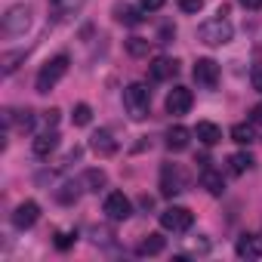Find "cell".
Here are the masks:
<instances>
[{"label": "cell", "instance_id": "obj_1", "mask_svg": "<svg viewBox=\"0 0 262 262\" xmlns=\"http://www.w3.org/2000/svg\"><path fill=\"white\" fill-rule=\"evenodd\" d=\"M231 34H234V28H231V22L225 19V7L219 10V16L201 22V28H198V37H201V43H207V47H225V43L231 40Z\"/></svg>", "mask_w": 262, "mask_h": 262}, {"label": "cell", "instance_id": "obj_2", "mask_svg": "<svg viewBox=\"0 0 262 262\" xmlns=\"http://www.w3.org/2000/svg\"><path fill=\"white\" fill-rule=\"evenodd\" d=\"M123 108L133 120H145L148 108H151V90L145 83H129L123 90Z\"/></svg>", "mask_w": 262, "mask_h": 262}, {"label": "cell", "instance_id": "obj_3", "mask_svg": "<svg viewBox=\"0 0 262 262\" xmlns=\"http://www.w3.org/2000/svg\"><path fill=\"white\" fill-rule=\"evenodd\" d=\"M68 65H71V62H68V56H65V53H62V56H53V59L37 71V80H34L37 93H50V90H53V86L68 74Z\"/></svg>", "mask_w": 262, "mask_h": 262}, {"label": "cell", "instance_id": "obj_4", "mask_svg": "<svg viewBox=\"0 0 262 262\" xmlns=\"http://www.w3.org/2000/svg\"><path fill=\"white\" fill-rule=\"evenodd\" d=\"M188 173H185V167L182 164H164L161 167V194L164 198H176V194H182L185 188H188Z\"/></svg>", "mask_w": 262, "mask_h": 262}, {"label": "cell", "instance_id": "obj_5", "mask_svg": "<svg viewBox=\"0 0 262 262\" xmlns=\"http://www.w3.org/2000/svg\"><path fill=\"white\" fill-rule=\"evenodd\" d=\"M194 225V213L188 210V207H167L164 213H161V228H167V231H173V234H182V231H188Z\"/></svg>", "mask_w": 262, "mask_h": 262}, {"label": "cell", "instance_id": "obj_6", "mask_svg": "<svg viewBox=\"0 0 262 262\" xmlns=\"http://www.w3.org/2000/svg\"><path fill=\"white\" fill-rule=\"evenodd\" d=\"M28 25H31V10H28V7L19 4V7H10V10H7V16H4V34H7V37L25 34Z\"/></svg>", "mask_w": 262, "mask_h": 262}, {"label": "cell", "instance_id": "obj_7", "mask_svg": "<svg viewBox=\"0 0 262 262\" xmlns=\"http://www.w3.org/2000/svg\"><path fill=\"white\" fill-rule=\"evenodd\" d=\"M105 216L111 219V222H123V219H129L133 216V204H129V198L123 194V191H111L108 198H105Z\"/></svg>", "mask_w": 262, "mask_h": 262}, {"label": "cell", "instance_id": "obj_8", "mask_svg": "<svg viewBox=\"0 0 262 262\" xmlns=\"http://www.w3.org/2000/svg\"><path fill=\"white\" fill-rule=\"evenodd\" d=\"M191 74H194L198 86H204V90H213L219 83V65L213 59H198L194 68H191Z\"/></svg>", "mask_w": 262, "mask_h": 262}, {"label": "cell", "instance_id": "obj_9", "mask_svg": "<svg viewBox=\"0 0 262 262\" xmlns=\"http://www.w3.org/2000/svg\"><path fill=\"white\" fill-rule=\"evenodd\" d=\"M191 102H194V96H191L188 86H173V90L167 93V111L176 114V117L188 114V111H191Z\"/></svg>", "mask_w": 262, "mask_h": 262}, {"label": "cell", "instance_id": "obj_10", "mask_svg": "<svg viewBox=\"0 0 262 262\" xmlns=\"http://www.w3.org/2000/svg\"><path fill=\"white\" fill-rule=\"evenodd\" d=\"M40 219V207H37V201H22L19 207H16V213H13V225L16 228H31L34 222Z\"/></svg>", "mask_w": 262, "mask_h": 262}, {"label": "cell", "instance_id": "obj_11", "mask_svg": "<svg viewBox=\"0 0 262 262\" xmlns=\"http://www.w3.org/2000/svg\"><path fill=\"white\" fill-rule=\"evenodd\" d=\"M90 148L99 158H111V155H117V139L108 133V129H96V133L90 136Z\"/></svg>", "mask_w": 262, "mask_h": 262}, {"label": "cell", "instance_id": "obj_12", "mask_svg": "<svg viewBox=\"0 0 262 262\" xmlns=\"http://www.w3.org/2000/svg\"><path fill=\"white\" fill-rule=\"evenodd\" d=\"M148 74H151V80H173L179 74V62L176 59H167V56H158L148 65Z\"/></svg>", "mask_w": 262, "mask_h": 262}, {"label": "cell", "instance_id": "obj_13", "mask_svg": "<svg viewBox=\"0 0 262 262\" xmlns=\"http://www.w3.org/2000/svg\"><path fill=\"white\" fill-rule=\"evenodd\" d=\"M234 253L241 259H262V237L259 234H241L234 244Z\"/></svg>", "mask_w": 262, "mask_h": 262}, {"label": "cell", "instance_id": "obj_14", "mask_svg": "<svg viewBox=\"0 0 262 262\" xmlns=\"http://www.w3.org/2000/svg\"><path fill=\"white\" fill-rule=\"evenodd\" d=\"M201 185H204L213 198L225 194V179H222V173H216L210 164H204V167H201Z\"/></svg>", "mask_w": 262, "mask_h": 262}, {"label": "cell", "instance_id": "obj_15", "mask_svg": "<svg viewBox=\"0 0 262 262\" xmlns=\"http://www.w3.org/2000/svg\"><path fill=\"white\" fill-rule=\"evenodd\" d=\"M59 148V133H40V136H34V142H31V151H34V158H50L53 151Z\"/></svg>", "mask_w": 262, "mask_h": 262}, {"label": "cell", "instance_id": "obj_16", "mask_svg": "<svg viewBox=\"0 0 262 262\" xmlns=\"http://www.w3.org/2000/svg\"><path fill=\"white\" fill-rule=\"evenodd\" d=\"M188 142H191V129H185V126H179V123L167 129V148H170V151H185Z\"/></svg>", "mask_w": 262, "mask_h": 262}, {"label": "cell", "instance_id": "obj_17", "mask_svg": "<svg viewBox=\"0 0 262 262\" xmlns=\"http://www.w3.org/2000/svg\"><path fill=\"white\" fill-rule=\"evenodd\" d=\"M145 10L142 7H114V16H117V22H123V25H129V28H136V25H142L145 22V16H142Z\"/></svg>", "mask_w": 262, "mask_h": 262}, {"label": "cell", "instance_id": "obj_18", "mask_svg": "<svg viewBox=\"0 0 262 262\" xmlns=\"http://www.w3.org/2000/svg\"><path fill=\"white\" fill-rule=\"evenodd\" d=\"M194 136H198L204 145H216V142H222V129H219L216 123H210V120H201V123L194 126Z\"/></svg>", "mask_w": 262, "mask_h": 262}, {"label": "cell", "instance_id": "obj_19", "mask_svg": "<svg viewBox=\"0 0 262 262\" xmlns=\"http://www.w3.org/2000/svg\"><path fill=\"white\" fill-rule=\"evenodd\" d=\"M164 247H167V241H164L161 234H148V237L139 241L136 253H139V256H158V253H164Z\"/></svg>", "mask_w": 262, "mask_h": 262}, {"label": "cell", "instance_id": "obj_20", "mask_svg": "<svg viewBox=\"0 0 262 262\" xmlns=\"http://www.w3.org/2000/svg\"><path fill=\"white\" fill-rule=\"evenodd\" d=\"M253 164H256V161H253L247 151H237V155H231V158H228V170H231L234 176H244L247 170H253Z\"/></svg>", "mask_w": 262, "mask_h": 262}, {"label": "cell", "instance_id": "obj_21", "mask_svg": "<svg viewBox=\"0 0 262 262\" xmlns=\"http://www.w3.org/2000/svg\"><path fill=\"white\" fill-rule=\"evenodd\" d=\"M253 126H256L253 120H250V123H234V126H231V139H234L237 145H250V142L256 139V133H253Z\"/></svg>", "mask_w": 262, "mask_h": 262}, {"label": "cell", "instance_id": "obj_22", "mask_svg": "<svg viewBox=\"0 0 262 262\" xmlns=\"http://www.w3.org/2000/svg\"><path fill=\"white\" fill-rule=\"evenodd\" d=\"M80 185H83V182H65L62 188H56V201H59V204H65V207H68V204H74V201L80 198Z\"/></svg>", "mask_w": 262, "mask_h": 262}, {"label": "cell", "instance_id": "obj_23", "mask_svg": "<svg viewBox=\"0 0 262 262\" xmlns=\"http://www.w3.org/2000/svg\"><path fill=\"white\" fill-rule=\"evenodd\" d=\"M19 62H25V50H16V53H4V56H0V68H4V74H13L19 68Z\"/></svg>", "mask_w": 262, "mask_h": 262}, {"label": "cell", "instance_id": "obj_24", "mask_svg": "<svg viewBox=\"0 0 262 262\" xmlns=\"http://www.w3.org/2000/svg\"><path fill=\"white\" fill-rule=\"evenodd\" d=\"M148 50H151V40H145V37H129V40H126V53L136 56V59L148 56Z\"/></svg>", "mask_w": 262, "mask_h": 262}, {"label": "cell", "instance_id": "obj_25", "mask_svg": "<svg viewBox=\"0 0 262 262\" xmlns=\"http://www.w3.org/2000/svg\"><path fill=\"white\" fill-rule=\"evenodd\" d=\"M71 120H74V126H86V123L93 120V108H90L86 102H77L74 111H71Z\"/></svg>", "mask_w": 262, "mask_h": 262}, {"label": "cell", "instance_id": "obj_26", "mask_svg": "<svg viewBox=\"0 0 262 262\" xmlns=\"http://www.w3.org/2000/svg\"><path fill=\"white\" fill-rule=\"evenodd\" d=\"M80 182L86 185V191H99V188L105 185V173H102V170H86Z\"/></svg>", "mask_w": 262, "mask_h": 262}, {"label": "cell", "instance_id": "obj_27", "mask_svg": "<svg viewBox=\"0 0 262 262\" xmlns=\"http://www.w3.org/2000/svg\"><path fill=\"white\" fill-rule=\"evenodd\" d=\"M74 241H77V234L74 231H56V250H68V247H74Z\"/></svg>", "mask_w": 262, "mask_h": 262}, {"label": "cell", "instance_id": "obj_28", "mask_svg": "<svg viewBox=\"0 0 262 262\" xmlns=\"http://www.w3.org/2000/svg\"><path fill=\"white\" fill-rule=\"evenodd\" d=\"M204 253H210V241H207V237L191 241V244H188V250H185V256H204Z\"/></svg>", "mask_w": 262, "mask_h": 262}, {"label": "cell", "instance_id": "obj_29", "mask_svg": "<svg viewBox=\"0 0 262 262\" xmlns=\"http://www.w3.org/2000/svg\"><path fill=\"white\" fill-rule=\"evenodd\" d=\"M16 126H19V129H31V126H34V111H31V108L19 111V117H16Z\"/></svg>", "mask_w": 262, "mask_h": 262}, {"label": "cell", "instance_id": "obj_30", "mask_svg": "<svg viewBox=\"0 0 262 262\" xmlns=\"http://www.w3.org/2000/svg\"><path fill=\"white\" fill-rule=\"evenodd\" d=\"M179 10L182 13H201L204 10V0H179Z\"/></svg>", "mask_w": 262, "mask_h": 262}, {"label": "cell", "instance_id": "obj_31", "mask_svg": "<svg viewBox=\"0 0 262 262\" xmlns=\"http://www.w3.org/2000/svg\"><path fill=\"white\" fill-rule=\"evenodd\" d=\"M111 237H114V234H111L108 228H93V241H96V244H108Z\"/></svg>", "mask_w": 262, "mask_h": 262}, {"label": "cell", "instance_id": "obj_32", "mask_svg": "<svg viewBox=\"0 0 262 262\" xmlns=\"http://www.w3.org/2000/svg\"><path fill=\"white\" fill-rule=\"evenodd\" d=\"M250 83H253V90H256V93H262V65H256V68H253Z\"/></svg>", "mask_w": 262, "mask_h": 262}, {"label": "cell", "instance_id": "obj_33", "mask_svg": "<svg viewBox=\"0 0 262 262\" xmlns=\"http://www.w3.org/2000/svg\"><path fill=\"white\" fill-rule=\"evenodd\" d=\"M164 4H167V0H142V10H145V13H155V10H161Z\"/></svg>", "mask_w": 262, "mask_h": 262}, {"label": "cell", "instance_id": "obj_34", "mask_svg": "<svg viewBox=\"0 0 262 262\" xmlns=\"http://www.w3.org/2000/svg\"><path fill=\"white\" fill-rule=\"evenodd\" d=\"M59 114H62L59 108H50V111L43 114V120H47V126H56V123H59Z\"/></svg>", "mask_w": 262, "mask_h": 262}, {"label": "cell", "instance_id": "obj_35", "mask_svg": "<svg viewBox=\"0 0 262 262\" xmlns=\"http://www.w3.org/2000/svg\"><path fill=\"white\" fill-rule=\"evenodd\" d=\"M250 120H253L256 126H262V102H256V105H253V111H250Z\"/></svg>", "mask_w": 262, "mask_h": 262}, {"label": "cell", "instance_id": "obj_36", "mask_svg": "<svg viewBox=\"0 0 262 262\" xmlns=\"http://www.w3.org/2000/svg\"><path fill=\"white\" fill-rule=\"evenodd\" d=\"M244 10H262V0H237Z\"/></svg>", "mask_w": 262, "mask_h": 262}, {"label": "cell", "instance_id": "obj_37", "mask_svg": "<svg viewBox=\"0 0 262 262\" xmlns=\"http://www.w3.org/2000/svg\"><path fill=\"white\" fill-rule=\"evenodd\" d=\"M50 4H53V7H59V4H65V0H50Z\"/></svg>", "mask_w": 262, "mask_h": 262}]
</instances>
